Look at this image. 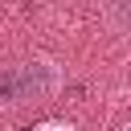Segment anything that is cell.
<instances>
[{
  "instance_id": "cell-1",
  "label": "cell",
  "mask_w": 131,
  "mask_h": 131,
  "mask_svg": "<svg viewBox=\"0 0 131 131\" xmlns=\"http://www.w3.org/2000/svg\"><path fill=\"white\" fill-rule=\"evenodd\" d=\"M49 90V74L41 66H25V70H4L0 74V102H20L33 94Z\"/></svg>"
},
{
  "instance_id": "cell-2",
  "label": "cell",
  "mask_w": 131,
  "mask_h": 131,
  "mask_svg": "<svg viewBox=\"0 0 131 131\" xmlns=\"http://www.w3.org/2000/svg\"><path fill=\"white\" fill-rule=\"evenodd\" d=\"M20 131H29V127H20Z\"/></svg>"
}]
</instances>
